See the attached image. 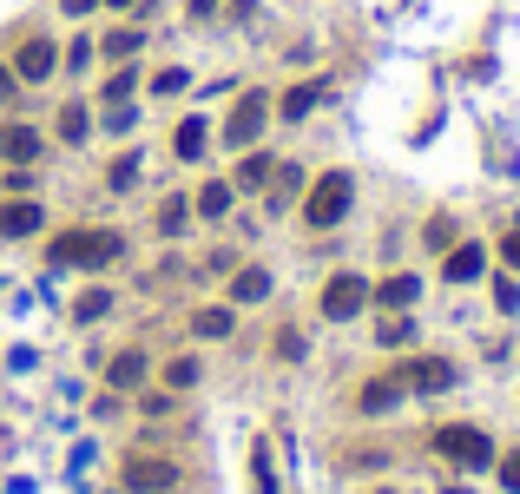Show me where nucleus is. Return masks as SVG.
Instances as JSON below:
<instances>
[{
	"mask_svg": "<svg viewBox=\"0 0 520 494\" xmlns=\"http://www.w3.org/2000/svg\"><path fill=\"white\" fill-rule=\"evenodd\" d=\"M349 205H356V178L349 172H323L310 185V198H303V224H310V231H330V224L349 218Z\"/></svg>",
	"mask_w": 520,
	"mask_h": 494,
	"instance_id": "1",
	"label": "nucleus"
},
{
	"mask_svg": "<svg viewBox=\"0 0 520 494\" xmlns=\"http://www.w3.org/2000/svg\"><path fill=\"white\" fill-rule=\"evenodd\" d=\"M119 251H126L119 231H60L47 257H53V264H86V271H99V264H112Z\"/></svg>",
	"mask_w": 520,
	"mask_h": 494,
	"instance_id": "2",
	"label": "nucleus"
},
{
	"mask_svg": "<svg viewBox=\"0 0 520 494\" xmlns=\"http://www.w3.org/2000/svg\"><path fill=\"white\" fill-rule=\"evenodd\" d=\"M369 303V277H356V271H336L330 284H323V317L330 323H349L356 310Z\"/></svg>",
	"mask_w": 520,
	"mask_h": 494,
	"instance_id": "3",
	"label": "nucleus"
},
{
	"mask_svg": "<svg viewBox=\"0 0 520 494\" xmlns=\"http://www.w3.org/2000/svg\"><path fill=\"white\" fill-rule=\"evenodd\" d=\"M435 448H442L455 468H488L494 462V442L481 429H435Z\"/></svg>",
	"mask_w": 520,
	"mask_h": 494,
	"instance_id": "4",
	"label": "nucleus"
},
{
	"mask_svg": "<svg viewBox=\"0 0 520 494\" xmlns=\"http://www.w3.org/2000/svg\"><path fill=\"white\" fill-rule=\"evenodd\" d=\"M395 383L415 389V396H442V389H455V363H442V356H415V363L395 369Z\"/></svg>",
	"mask_w": 520,
	"mask_h": 494,
	"instance_id": "5",
	"label": "nucleus"
},
{
	"mask_svg": "<svg viewBox=\"0 0 520 494\" xmlns=\"http://www.w3.org/2000/svg\"><path fill=\"white\" fill-rule=\"evenodd\" d=\"M126 488L132 494H165V488H178V468L165 455H126Z\"/></svg>",
	"mask_w": 520,
	"mask_h": 494,
	"instance_id": "6",
	"label": "nucleus"
},
{
	"mask_svg": "<svg viewBox=\"0 0 520 494\" xmlns=\"http://www.w3.org/2000/svg\"><path fill=\"white\" fill-rule=\"evenodd\" d=\"M264 119H270V99H264V93H244V99L231 106V119H224V139H231V145H257Z\"/></svg>",
	"mask_w": 520,
	"mask_h": 494,
	"instance_id": "7",
	"label": "nucleus"
},
{
	"mask_svg": "<svg viewBox=\"0 0 520 494\" xmlns=\"http://www.w3.org/2000/svg\"><path fill=\"white\" fill-rule=\"evenodd\" d=\"M53 66H60L53 40H20V53H14V73H20V80H47Z\"/></svg>",
	"mask_w": 520,
	"mask_h": 494,
	"instance_id": "8",
	"label": "nucleus"
},
{
	"mask_svg": "<svg viewBox=\"0 0 520 494\" xmlns=\"http://www.w3.org/2000/svg\"><path fill=\"white\" fill-rule=\"evenodd\" d=\"M481 271H488V251H481V244H455V251L442 257V277H448V284H474Z\"/></svg>",
	"mask_w": 520,
	"mask_h": 494,
	"instance_id": "9",
	"label": "nucleus"
},
{
	"mask_svg": "<svg viewBox=\"0 0 520 494\" xmlns=\"http://www.w3.org/2000/svg\"><path fill=\"white\" fill-rule=\"evenodd\" d=\"M0 159H7V165H33V159H40V132H33V126H7V132H0Z\"/></svg>",
	"mask_w": 520,
	"mask_h": 494,
	"instance_id": "10",
	"label": "nucleus"
},
{
	"mask_svg": "<svg viewBox=\"0 0 520 494\" xmlns=\"http://www.w3.org/2000/svg\"><path fill=\"white\" fill-rule=\"evenodd\" d=\"M205 145H211V126H205V119H185V126L172 132V152H178L185 165H198V159H205Z\"/></svg>",
	"mask_w": 520,
	"mask_h": 494,
	"instance_id": "11",
	"label": "nucleus"
},
{
	"mask_svg": "<svg viewBox=\"0 0 520 494\" xmlns=\"http://www.w3.org/2000/svg\"><path fill=\"white\" fill-rule=\"evenodd\" d=\"M369 297H376V303H389V310H409V303L422 297V284H415V277L402 271V277H382V284H369Z\"/></svg>",
	"mask_w": 520,
	"mask_h": 494,
	"instance_id": "12",
	"label": "nucleus"
},
{
	"mask_svg": "<svg viewBox=\"0 0 520 494\" xmlns=\"http://www.w3.org/2000/svg\"><path fill=\"white\" fill-rule=\"evenodd\" d=\"M0 231H7V238H27V231H40V205H33V198L0 205Z\"/></svg>",
	"mask_w": 520,
	"mask_h": 494,
	"instance_id": "13",
	"label": "nucleus"
},
{
	"mask_svg": "<svg viewBox=\"0 0 520 494\" xmlns=\"http://www.w3.org/2000/svg\"><path fill=\"white\" fill-rule=\"evenodd\" d=\"M145 369H152V363H145L139 350H119V356H112V369H106V383H112V389H139Z\"/></svg>",
	"mask_w": 520,
	"mask_h": 494,
	"instance_id": "14",
	"label": "nucleus"
},
{
	"mask_svg": "<svg viewBox=\"0 0 520 494\" xmlns=\"http://www.w3.org/2000/svg\"><path fill=\"white\" fill-rule=\"evenodd\" d=\"M231 297L237 303H264L270 297V271H257V264H251V271H237L231 277Z\"/></svg>",
	"mask_w": 520,
	"mask_h": 494,
	"instance_id": "15",
	"label": "nucleus"
},
{
	"mask_svg": "<svg viewBox=\"0 0 520 494\" xmlns=\"http://www.w3.org/2000/svg\"><path fill=\"white\" fill-rule=\"evenodd\" d=\"M356 402H363V415H382V409H395V402H402V383H395V376H382V383H369Z\"/></svg>",
	"mask_w": 520,
	"mask_h": 494,
	"instance_id": "16",
	"label": "nucleus"
},
{
	"mask_svg": "<svg viewBox=\"0 0 520 494\" xmlns=\"http://www.w3.org/2000/svg\"><path fill=\"white\" fill-rule=\"evenodd\" d=\"M191 330H198V336H231V310H224V303H211V310H198V317H191Z\"/></svg>",
	"mask_w": 520,
	"mask_h": 494,
	"instance_id": "17",
	"label": "nucleus"
},
{
	"mask_svg": "<svg viewBox=\"0 0 520 494\" xmlns=\"http://www.w3.org/2000/svg\"><path fill=\"white\" fill-rule=\"evenodd\" d=\"M316 99H323V86H290V93H284V106H277V112H284V119H303V112H310Z\"/></svg>",
	"mask_w": 520,
	"mask_h": 494,
	"instance_id": "18",
	"label": "nucleus"
},
{
	"mask_svg": "<svg viewBox=\"0 0 520 494\" xmlns=\"http://www.w3.org/2000/svg\"><path fill=\"white\" fill-rule=\"evenodd\" d=\"M139 47H145V33H139V27H119V33H106V53H112V60H132Z\"/></svg>",
	"mask_w": 520,
	"mask_h": 494,
	"instance_id": "19",
	"label": "nucleus"
},
{
	"mask_svg": "<svg viewBox=\"0 0 520 494\" xmlns=\"http://www.w3.org/2000/svg\"><path fill=\"white\" fill-rule=\"evenodd\" d=\"M106 310H112V290H86V297L73 303V317H79V323H99Z\"/></svg>",
	"mask_w": 520,
	"mask_h": 494,
	"instance_id": "20",
	"label": "nucleus"
},
{
	"mask_svg": "<svg viewBox=\"0 0 520 494\" xmlns=\"http://www.w3.org/2000/svg\"><path fill=\"white\" fill-rule=\"evenodd\" d=\"M231 211V185H205L198 192V218H224Z\"/></svg>",
	"mask_w": 520,
	"mask_h": 494,
	"instance_id": "21",
	"label": "nucleus"
},
{
	"mask_svg": "<svg viewBox=\"0 0 520 494\" xmlns=\"http://www.w3.org/2000/svg\"><path fill=\"white\" fill-rule=\"evenodd\" d=\"M185 218H191L185 198H165V205H158V231H165V238H172V231H185Z\"/></svg>",
	"mask_w": 520,
	"mask_h": 494,
	"instance_id": "22",
	"label": "nucleus"
},
{
	"mask_svg": "<svg viewBox=\"0 0 520 494\" xmlns=\"http://www.w3.org/2000/svg\"><path fill=\"white\" fill-rule=\"evenodd\" d=\"M86 126H93V119H86V106H66V112H60V139H66V145L86 139Z\"/></svg>",
	"mask_w": 520,
	"mask_h": 494,
	"instance_id": "23",
	"label": "nucleus"
},
{
	"mask_svg": "<svg viewBox=\"0 0 520 494\" xmlns=\"http://www.w3.org/2000/svg\"><path fill=\"white\" fill-rule=\"evenodd\" d=\"M270 178V152H251V159L237 165V185H264Z\"/></svg>",
	"mask_w": 520,
	"mask_h": 494,
	"instance_id": "24",
	"label": "nucleus"
},
{
	"mask_svg": "<svg viewBox=\"0 0 520 494\" xmlns=\"http://www.w3.org/2000/svg\"><path fill=\"white\" fill-rule=\"evenodd\" d=\"M191 383H198V363H191V356L165 363V389H191Z\"/></svg>",
	"mask_w": 520,
	"mask_h": 494,
	"instance_id": "25",
	"label": "nucleus"
},
{
	"mask_svg": "<svg viewBox=\"0 0 520 494\" xmlns=\"http://www.w3.org/2000/svg\"><path fill=\"white\" fill-rule=\"evenodd\" d=\"M376 336L395 350V343H409V336H415V323H409V317H382V330H376Z\"/></svg>",
	"mask_w": 520,
	"mask_h": 494,
	"instance_id": "26",
	"label": "nucleus"
},
{
	"mask_svg": "<svg viewBox=\"0 0 520 494\" xmlns=\"http://www.w3.org/2000/svg\"><path fill=\"white\" fill-rule=\"evenodd\" d=\"M152 93H158V99H172V93H185V73H178V66H165V73H158V80H152Z\"/></svg>",
	"mask_w": 520,
	"mask_h": 494,
	"instance_id": "27",
	"label": "nucleus"
},
{
	"mask_svg": "<svg viewBox=\"0 0 520 494\" xmlns=\"http://www.w3.org/2000/svg\"><path fill=\"white\" fill-rule=\"evenodd\" d=\"M494 303H501L507 317H514V310H520V284H514V277H501V284H494Z\"/></svg>",
	"mask_w": 520,
	"mask_h": 494,
	"instance_id": "28",
	"label": "nucleus"
},
{
	"mask_svg": "<svg viewBox=\"0 0 520 494\" xmlns=\"http://www.w3.org/2000/svg\"><path fill=\"white\" fill-rule=\"evenodd\" d=\"M501 488L520 494V448H514V455H501Z\"/></svg>",
	"mask_w": 520,
	"mask_h": 494,
	"instance_id": "29",
	"label": "nucleus"
},
{
	"mask_svg": "<svg viewBox=\"0 0 520 494\" xmlns=\"http://www.w3.org/2000/svg\"><path fill=\"white\" fill-rule=\"evenodd\" d=\"M277 356H284V363H297V356H303V336L284 330V336H277Z\"/></svg>",
	"mask_w": 520,
	"mask_h": 494,
	"instance_id": "30",
	"label": "nucleus"
},
{
	"mask_svg": "<svg viewBox=\"0 0 520 494\" xmlns=\"http://www.w3.org/2000/svg\"><path fill=\"white\" fill-rule=\"evenodd\" d=\"M132 178H139V159H119V165H112V185H119V192H126Z\"/></svg>",
	"mask_w": 520,
	"mask_h": 494,
	"instance_id": "31",
	"label": "nucleus"
},
{
	"mask_svg": "<svg viewBox=\"0 0 520 494\" xmlns=\"http://www.w3.org/2000/svg\"><path fill=\"white\" fill-rule=\"evenodd\" d=\"M501 257H507V264L520 271V231H507V238H501Z\"/></svg>",
	"mask_w": 520,
	"mask_h": 494,
	"instance_id": "32",
	"label": "nucleus"
},
{
	"mask_svg": "<svg viewBox=\"0 0 520 494\" xmlns=\"http://www.w3.org/2000/svg\"><path fill=\"white\" fill-rule=\"evenodd\" d=\"M185 7H191V20H211V14H218V0H185Z\"/></svg>",
	"mask_w": 520,
	"mask_h": 494,
	"instance_id": "33",
	"label": "nucleus"
},
{
	"mask_svg": "<svg viewBox=\"0 0 520 494\" xmlns=\"http://www.w3.org/2000/svg\"><path fill=\"white\" fill-rule=\"evenodd\" d=\"M14 80H20L14 66H0V99H14Z\"/></svg>",
	"mask_w": 520,
	"mask_h": 494,
	"instance_id": "34",
	"label": "nucleus"
},
{
	"mask_svg": "<svg viewBox=\"0 0 520 494\" xmlns=\"http://www.w3.org/2000/svg\"><path fill=\"white\" fill-rule=\"evenodd\" d=\"M86 7H99V0H66V14H86Z\"/></svg>",
	"mask_w": 520,
	"mask_h": 494,
	"instance_id": "35",
	"label": "nucleus"
},
{
	"mask_svg": "<svg viewBox=\"0 0 520 494\" xmlns=\"http://www.w3.org/2000/svg\"><path fill=\"white\" fill-rule=\"evenodd\" d=\"M99 7H139V0H99Z\"/></svg>",
	"mask_w": 520,
	"mask_h": 494,
	"instance_id": "36",
	"label": "nucleus"
}]
</instances>
